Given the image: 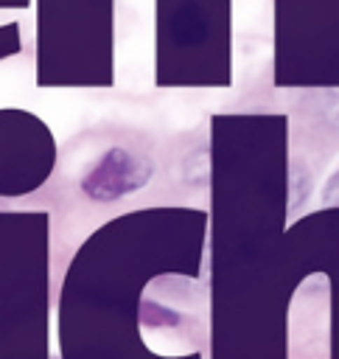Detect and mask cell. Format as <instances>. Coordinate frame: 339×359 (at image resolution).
Returning <instances> with one entry per match:
<instances>
[{"mask_svg": "<svg viewBox=\"0 0 339 359\" xmlns=\"http://www.w3.org/2000/svg\"><path fill=\"white\" fill-rule=\"evenodd\" d=\"M151 174H154V165L146 157L115 146L90 165V171L81 180V191L92 202H115L140 191L151 180Z\"/></svg>", "mask_w": 339, "mask_h": 359, "instance_id": "6da1fadb", "label": "cell"}, {"mask_svg": "<svg viewBox=\"0 0 339 359\" xmlns=\"http://www.w3.org/2000/svg\"><path fill=\"white\" fill-rule=\"evenodd\" d=\"M325 202L339 205V171L333 174V180H331V182H328V188H325Z\"/></svg>", "mask_w": 339, "mask_h": 359, "instance_id": "7a4b0ae2", "label": "cell"}]
</instances>
